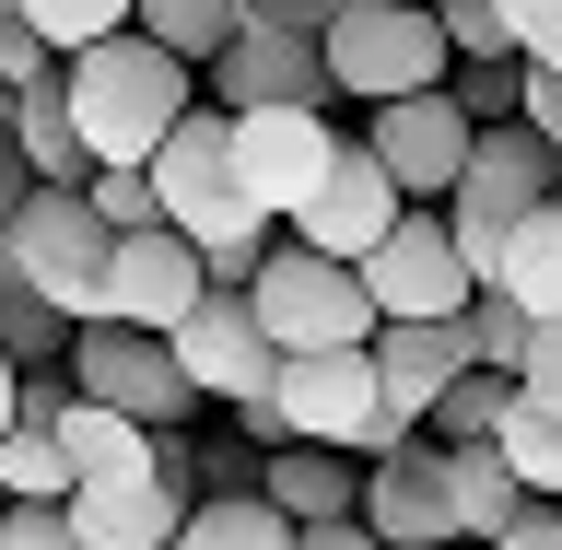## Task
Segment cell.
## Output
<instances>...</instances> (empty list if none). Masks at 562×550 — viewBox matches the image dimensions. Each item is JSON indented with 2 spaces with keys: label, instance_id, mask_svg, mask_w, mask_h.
<instances>
[{
  "label": "cell",
  "instance_id": "cell-13",
  "mask_svg": "<svg viewBox=\"0 0 562 550\" xmlns=\"http://www.w3.org/2000/svg\"><path fill=\"white\" fill-rule=\"evenodd\" d=\"M363 153L398 176V200H411V211H446L457 176H469V117H457V94H398V105H375Z\"/></svg>",
  "mask_w": 562,
  "mask_h": 550
},
{
  "label": "cell",
  "instance_id": "cell-14",
  "mask_svg": "<svg viewBox=\"0 0 562 550\" xmlns=\"http://www.w3.org/2000/svg\"><path fill=\"white\" fill-rule=\"evenodd\" d=\"M200 293H211L200 246H188V235H165V223H153V235H117V246H105V316H117V328H140V340H176Z\"/></svg>",
  "mask_w": 562,
  "mask_h": 550
},
{
  "label": "cell",
  "instance_id": "cell-33",
  "mask_svg": "<svg viewBox=\"0 0 562 550\" xmlns=\"http://www.w3.org/2000/svg\"><path fill=\"white\" fill-rule=\"evenodd\" d=\"M82 200H94L105 235H153V223H165V200H153V176H140V165H94V188H82Z\"/></svg>",
  "mask_w": 562,
  "mask_h": 550
},
{
  "label": "cell",
  "instance_id": "cell-9",
  "mask_svg": "<svg viewBox=\"0 0 562 550\" xmlns=\"http://www.w3.org/2000/svg\"><path fill=\"white\" fill-rule=\"evenodd\" d=\"M363 293H375V328H446V316H469V258H457L446 211H398V235L363 258Z\"/></svg>",
  "mask_w": 562,
  "mask_h": 550
},
{
  "label": "cell",
  "instance_id": "cell-4",
  "mask_svg": "<svg viewBox=\"0 0 562 550\" xmlns=\"http://www.w3.org/2000/svg\"><path fill=\"white\" fill-rule=\"evenodd\" d=\"M539 200H562V153L539 130H469V176H457V200H446V235H457V258H469V281H492L504 270V235H516Z\"/></svg>",
  "mask_w": 562,
  "mask_h": 550
},
{
  "label": "cell",
  "instance_id": "cell-17",
  "mask_svg": "<svg viewBox=\"0 0 562 550\" xmlns=\"http://www.w3.org/2000/svg\"><path fill=\"white\" fill-rule=\"evenodd\" d=\"M351 516L375 527L386 550H457V504H446V457L434 446H398L363 469V504Z\"/></svg>",
  "mask_w": 562,
  "mask_h": 550
},
{
  "label": "cell",
  "instance_id": "cell-23",
  "mask_svg": "<svg viewBox=\"0 0 562 550\" xmlns=\"http://www.w3.org/2000/svg\"><path fill=\"white\" fill-rule=\"evenodd\" d=\"M492 293H516L527 328H539V316H562V200H539L516 235H504V270H492Z\"/></svg>",
  "mask_w": 562,
  "mask_h": 550
},
{
  "label": "cell",
  "instance_id": "cell-39",
  "mask_svg": "<svg viewBox=\"0 0 562 550\" xmlns=\"http://www.w3.org/2000/svg\"><path fill=\"white\" fill-rule=\"evenodd\" d=\"M504 47L516 59H562V0H504Z\"/></svg>",
  "mask_w": 562,
  "mask_h": 550
},
{
  "label": "cell",
  "instance_id": "cell-45",
  "mask_svg": "<svg viewBox=\"0 0 562 550\" xmlns=\"http://www.w3.org/2000/svg\"><path fill=\"white\" fill-rule=\"evenodd\" d=\"M398 12H434V0H398Z\"/></svg>",
  "mask_w": 562,
  "mask_h": 550
},
{
  "label": "cell",
  "instance_id": "cell-32",
  "mask_svg": "<svg viewBox=\"0 0 562 550\" xmlns=\"http://www.w3.org/2000/svg\"><path fill=\"white\" fill-rule=\"evenodd\" d=\"M446 94H457V117H469V130H504V117H516V94H527V59H481V70H446Z\"/></svg>",
  "mask_w": 562,
  "mask_h": 550
},
{
  "label": "cell",
  "instance_id": "cell-8",
  "mask_svg": "<svg viewBox=\"0 0 562 550\" xmlns=\"http://www.w3.org/2000/svg\"><path fill=\"white\" fill-rule=\"evenodd\" d=\"M59 375H70V399H94V411L140 422V434H176V422L200 411V399H188V375H176V351H165V340H140V328H117V316L70 328Z\"/></svg>",
  "mask_w": 562,
  "mask_h": 550
},
{
  "label": "cell",
  "instance_id": "cell-46",
  "mask_svg": "<svg viewBox=\"0 0 562 550\" xmlns=\"http://www.w3.org/2000/svg\"><path fill=\"white\" fill-rule=\"evenodd\" d=\"M0 12H12V0H0Z\"/></svg>",
  "mask_w": 562,
  "mask_h": 550
},
{
  "label": "cell",
  "instance_id": "cell-28",
  "mask_svg": "<svg viewBox=\"0 0 562 550\" xmlns=\"http://www.w3.org/2000/svg\"><path fill=\"white\" fill-rule=\"evenodd\" d=\"M0 504H70L59 422H12V434H0Z\"/></svg>",
  "mask_w": 562,
  "mask_h": 550
},
{
  "label": "cell",
  "instance_id": "cell-6",
  "mask_svg": "<svg viewBox=\"0 0 562 550\" xmlns=\"http://www.w3.org/2000/svg\"><path fill=\"white\" fill-rule=\"evenodd\" d=\"M328 59V94H363V105H398V94H446V24L434 12H398V0H351L340 24L316 35Z\"/></svg>",
  "mask_w": 562,
  "mask_h": 550
},
{
  "label": "cell",
  "instance_id": "cell-42",
  "mask_svg": "<svg viewBox=\"0 0 562 550\" xmlns=\"http://www.w3.org/2000/svg\"><path fill=\"white\" fill-rule=\"evenodd\" d=\"M492 550H562V504H527V516L504 527V539H492Z\"/></svg>",
  "mask_w": 562,
  "mask_h": 550
},
{
  "label": "cell",
  "instance_id": "cell-24",
  "mask_svg": "<svg viewBox=\"0 0 562 550\" xmlns=\"http://www.w3.org/2000/svg\"><path fill=\"white\" fill-rule=\"evenodd\" d=\"M165 550H293V527H281V504H258V492H200Z\"/></svg>",
  "mask_w": 562,
  "mask_h": 550
},
{
  "label": "cell",
  "instance_id": "cell-7",
  "mask_svg": "<svg viewBox=\"0 0 562 550\" xmlns=\"http://www.w3.org/2000/svg\"><path fill=\"white\" fill-rule=\"evenodd\" d=\"M246 305H258L270 351H363V340H375V293H363V270H340V258H305L293 235L258 258Z\"/></svg>",
  "mask_w": 562,
  "mask_h": 550
},
{
  "label": "cell",
  "instance_id": "cell-44",
  "mask_svg": "<svg viewBox=\"0 0 562 550\" xmlns=\"http://www.w3.org/2000/svg\"><path fill=\"white\" fill-rule=\"evenodd\" d=\"M12 399H24V363L0 351V434H12Z\"/></svg>",
  "mask_w": 562,
  "mask_h": 550
},
{
  "label": "cell",
  "instance_id": "cell-3",
  "mask_svg": "<svg viewBox=\"0 0 562 550\" xmlns=\"http://www.w3.org/2000/svg\"><path fill=\"white\" fill-rule=\"evenodd\" d=\"M270 411H281V434H293V446H340L351 469H375V457L422 446L411 422L375 399V351H281Z\"/></svg>",
  "mask_w": 562,
  "mask_h": 550
},
{
  "label": "cell",
  "instance_id": "cell-29",
  "mask_svg": "<svg viewBox=\"0 0 562 550\" xmlns=\"http://www.w3.org/2000/svg\"><path fill=\"white\" fill-rule=\"evenodd\" d=\"M492 446H504V469H516V492H527V504H562V422L539 411V399H516Z\"/></svg>",
  "mask_w": 562,
  "mask_h": 550
},
{
  "label": "cell",
  "instance_id": "cell-12",
  "mask_svg": "<svg viewBox=\"0 0 562 550\" xmlns=\"http://www.w3.org/2000/svg\"><path fill=\"white\" fill-rule=\"evenodd\" d=\"M165 351H176V375H188V399H223V411H246V399L281 375V351H270V328H258L246 293H200Z\"/></svg>",
  "mask_w": 562,
  "mask_h": 550
},
{
  "label": "cell",
  "instance_id": "cell-11",
  "mask_svg": "<svg viewBox=\"0 0 562 550\" xmlns=\"http://www.w3.org/2000/svg\"><path fill=\"white\" fill-rule=\"evenodd\" d=\"M398 176L375 165V153H363V141H340V165L316 176V200L293 211V223H281V235L305 246V258H340V270H363V258H375L386 235H398Z\"/></svg>",
  "mask_w": 562,
  "mask_h": 550
},
{
  "label": "cell",
  "instance_id": "cell-20",
  "mask_svg": "<svg viewBox=\"0 0 562 550\" xmlns=\"http://www.w3.org/2000/svg\"><path fill=\"white\" fill-rule=\"evenodd\" d=\"M258 504H281V527H328V516H351V504H363V469H351L340 446H270Z\"/></svg>",
  "mask_w": 562,
  "mask_h": 550
},
{
  "label": "cell",
  "instance_id": "cell-37",
  "mask_svg": "<svg viewBox=\"0 0 562 550\" xmlns=\"http://www.w3.org/2000/svg\"><path fill=\"white\" fill-rule=\"evenodd\" d=\"M0 550H82L70 504H0Z\"/></svg>",
  "mask_w": 562,
  "mask_h": 550
},
{
  "label": "cell",
  "instance_id": "cell-43",
  "mask_svg": "<svg viewBox=\"0 0 562 550\" xmlns=\"http://www.w3.org/2000/svg\"><path fill=\"white\" fill-rule=\"evenodd\" d=\"M24 200H35V165L12 153V130H0V235H12V211H24Z\"/></svg>",
  "mask_w": 562,
  "mask_h": 550
},
{
  "label": "cell",
  "instance_id": "cell-5",
  "mask_svg": "<svg viewBox=\"0 0 562 550\" xmlns=\"http://www.w3.org/2000/svg\"><path fill=\"white\" fill-rule=\"evenodd\" d=\"M105 223L82 188H35L24 211H12V235H0V258H12V281H24L47 316H70V328H94L105 316Z\"/></svg>",
  "mask_w": 562,
  "mask_h": 550
},
{
  "label": "cell",
  "instance_id": "cell-40",
  "mask_svg": "<svg viewBox=\"0 0 562 550\" xmlns=\"http://www.w3.org/2000/svg\"><path fill=\"white\" fill-rule=\"evenodd\" d=\"M516 130H539L562 153V59H527V94H516Z\"/></svg>",
  "mask_w": 562,
  "mask_h": 550
},
{
  "label": "cell",
  "instance_id": "cell-25",
  "mask_svg": "<svg viewBox=\"0 0 562 550\" xmlns=\"http://www.w3.org/2000/svg\"><path fill=\"white\" fill-rule=\"evenodd\" d=\"M130 35H153L165 59L211 70L223 47H235V0H140V12H130Z\"/></svg>",
  "mask_w": 562,
  "mask_h": 550
},
{
  "label": "cell",
  "instance_id": "cell-19",
  "mask_svg": "<svg viewBox=\"0 0 562 550\" xmlns=\"http://www.w3.org/2000/svg\"><path fill=\"white\" fill-rule=\"evenodd\" d=\"M59 457H70V492H105V481H153L165 434H140V422L94 411V399H70L59 411Z\"/></svg>",
  "mask_w": 562,
  "mask_h": 550
},
{
  "label": "cell",
  "instance_id": "cell-36",
  "mask_svg": "<svg viewBox=\"0 0 562 550\" xmlns=\"http://www.w3.org/2000/svg\"><path fill=\"white\" fill-rule=\"evenodd\" d=\"M351 0H235V24H258V35H328Z\"/></svg>",
  "mask_w": 562,
  "mask_h": 550
},
{
  "label": "cell",
  "instance_id": "cell-41",
  "mask_svg": "<svg viewBox=\"0 0 562 550\" xmlns=\"http://www.w3.org/2000/svg\"><path fill=\"white\" fill-rule=\"evenodd\" d=\"M293 550H386L363 516H328V527H293Z\"/></svg>",
  "mask_w": 562,
  "mask_h": 550
},
{
  "label": "cell",
  "instance_id": "cell-31",
  "mask_svg": "<svg viewBox=\"0 0 562 550\" xmlns=\"http://www.w3.org/2000/svg\"><path fill=\"white\" fill-rule=\"evenodd\" d=\"M457 328H469V363H492V375H516V363H527V305H516V293H492V281H481Z\"/></svg>",
  "mask_w": 562,
  "mask_h": 550
},
{
  "label": "cell",
  "instance_id": "cell-22",
  "mask_svg": "<svg viewBox=\"0 0 562 550\" xmlns=\"http://www.w3.org/2000/svg\"><path fill=\"white\" fill-rule=\"evenodd\" d=\"M446 457V504H457V550H492L504 527L527 516L516 469H504V446H434Z\"/></svg>",
  "mask_w": 562,
  "mask_h": 550
},
{
  "label": "cell",
  "instance_id": "cell-38",
  "mask_svg": "<svg viewBox=\"0 0 562 550\" xmlns=\"http://www.w3.org/2000/svg\"><path fill=\"white\" fill-rule=\"evenodd\" d=\"M47 47H35V24H12V12H0V117H12V94H24V82H47Z\"/></svg>",
  "mask_w": 562,
  "mask_h": 550
},
{
  "label": "cell",
  "instance_id": "cell-27",
  "mask_svg": "<svg viewBox=\"0 0 562 550\" xmlns=\"http://www.w3.org/2000/svg\"><path fill=\"white\" fill-rule=\"evenodd\" d=\"M140 0H12V24H35V47L47 59H82V47H105V35H130Z\"/></svg>",
  "mask_w": 562,
  "mask_h": 550
},
{
  "label": "cell",
  "instance_id": "cell-26",
  "mask_svg": "<svg viewBox=\"0 0 562 550\" xmlns=\"http://www.w3.org/2000/svg\"><path fill=\"white\" fill-rule=\"evenodd\" d=\"M504 411H516V375H492V363H469V375L434 399V422H422V446H492L504 434Z\"/></svg>",
  "mask_w": 562,
  "mask_h": 550
},
{
  "label": "cell",
  "instance_id": "cell-18",
  "mask_svg": "<svg viewBox=\"0 0 562 550\" xmlns=\"http://www.w3.org/2000/svg\"><path fill=\"white\" fill-rule=\"evenodd\" d=\"M363 351H375V399L411 422V434L434 422V399L469 375V328H457V316H446V328H375Z\"/></svg>",
  "mask_w": 562,
  "mask_h": 550
},
{
  "label": "cell",
  "instance_id": "cell-10",
  "mask_svg": "<svg viewBox=\"0 0 562 550\" xmlns=\"http://www.w3.org/2000/svg\"><path fill=\"white\" fill-rule=\"evenodd\" d=\"M340 165V130L316 105H270V117H235V200L258 223H293L316 200V176Z\"/></svg>",
  "mask_w": 562,
  "mask_h": 550
},
{
  "label": "cell",
  "instance_id": "cell-30",
  "mask_svg": "<svg viewBox=\"0 0 562 550\" xmlns=\"http://www.w3.org/2000/svg\"><path fill=\"white\" fill-rule=\"evenodd\" d=\"M0 351H12L24 375H35V363H59V351H70V316H47V305H35L24 281H12V258H0Z\"/></svg>",
  "mask_w": 562,
  "mask_h": 550
},
{
  "label": "cell",
  "instance_id": "cell-15",
  "mask_svg": "<svg viewBox=\"0 0 562 550\" xmlns=\"http://www.w3.org/2000/svg\"><path fill=\"white\" fill-rule=\"evenodd\" d=\"M200 469H188V446L165 434V457H153V481H105V492H70V539L82 550H165L176 527H188V504H200Z\"/></svg>",
  "mask_w": 562,
  "mask_h": 550
},
{
  "label": "cell",
  "instance_id": "cell-16",
  "mask_svg": "<svg viewBox=\"0 0 562 550\" xmlns=\"http://www.w3.org/2000/svg\"><path fill=\"white\" fill-rule=\"evenodd\" d=\"M200 82H211V105H223V117L328 105V59H316V35H258V24H235V47H223Z\"/></svg>",
  "mask_w": 562,
  "mask_h": 550
},
{
  "label": "cell",
  "instance_id": "cell-35",
  "mask_svg": "<svg viewBox=\"0 0 562 550\" xmlns=\"http://www.w3.org/2000/svg\"><path fill=\"white\" fill-rule=\"evenodd\" d=\"M516 399H539V411L562 422V316H539V328H527V363H516Z\"/></svg>",
  "mask_w": 562,
  "mask_h": 550
},
{
  "label": "cell",
  "instance_id": "cell-2",
  "mask_svg": "<svg viewBox=\"0 0 562 550\" xmlns=\"http://www.w3.org/2000/svg\"><path fill=\"white\" fill-rule=\"evenodd\" d=\"M59 94H70V130H82V153H94V165H153V153H165V130L200 105V70L165 59L153 35H105V47L59 59Z\"/></svg>",
  "mask_w": 562,
  "mask_h": 550
},
{
  "label": "cell",
  "instance_id": "cell-1",
  "mask_svg": "<svg viewBox=\"0 0 562 550\" xmlns=\"http://www.w3.org/2000/svg\"><path fill=\"white\" fill-rule=\"evenodd\" d=\"M140 176H153V200H165V235L200 246L211 293H246V281H258V258H270V223L235 200V117H223V105H188Z\"/></svg>",
  "mask_w": 562,
  "mask_h": 550
},
{
  "label": "cell",
  "instance_id": "cell-21",
  "mask_svg": "<svg viewBox=\"0 0 562 550\" xmlns=\"http://www.w3.org/2000/svg\"><path fill=\"white\" fill-rule=\"evenodd\" d=\"M0 130H12V153L35 165V188H94V153H82V130H70V94H59V70H47V82H24Z\"/></svg>",
  "mask_w": 562,
  "mask_h": 550
},
{
  "label": "cell",
  "instance_id": "cell-34",
  "mask_svg": "<svg viewBox=\"0 0 562 550\" xmlns=\"http://www.w3.org/2000/svg\"><path fill=\"white\" fill-rule=\"evenodd\" d=\"M434 24H446V59H457V70L516 59V47H504V0H434Z\"/></svg>",
  "mask_w": 562,
  "mask_h": 550
}]
</instances>
